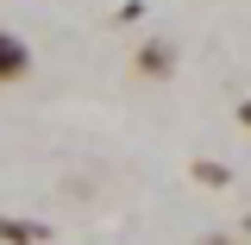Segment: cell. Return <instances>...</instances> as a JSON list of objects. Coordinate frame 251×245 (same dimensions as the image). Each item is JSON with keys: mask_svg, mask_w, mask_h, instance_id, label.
Here are the masks:
<instances>
[{"mask_svg": "<svg viewBox=\"0 0 251 245\" xmlns=\"http://www.w3.org/2000/svg\"><path fill=\"white\" fill-rule=\"evenodd\" d=\"M195 183H207V189H226V170H220V163H207V157H195Z\"/></svg>", "mask_w": 251, "mask_h": 245, "instance_id": "277c9868", "label": "cell"}, {"mask_svg": "<svg viewBox=\"0 0 251 245\" xmlns=\"http://www.w3.org/2000/svg\"><path fill=\"white\" fill-rule=\"evenodd\" d=\"M239 126H251V101H245V107H239Z\"/></svg>", "mask_w": 251, "mask_h": 245, "instance_id": "5b68a950", "label": "cell"}, {"mask_svg": "<svg viewBox=\"0 0 251 245\" xmlns=\"http://www.w3.org/2000/svg\"><path fill=\"white\" fill-rule=\"evenodd\" d=\"M0 245H44V226L19 214H0Z\"/></svg>", "mask_w": 251, "mask_h": 245, "instance_id": "3957f363", "label": "cell"}, {"mask_svg": "<svg viewBox=\"0 0 251 245\" xmlns=\"http://www.w3.org/2000/svg\"><path fill=\"white\" fill-rule=\"evenodd\" d=\"M25 76H31V44L19 31L0 26V88H13V82H25Z\"/></svg>", "mask_w": 251, "mask_h": 245, "instance_id": "6da1fadb", "label": "cell"}, {"mask_svg": "<svg viewBox=\"0 0 251 245\" xmlns=\"http://www.w3.org/2000/svg\"><path fill=\"white\" fill-rule=\"evenodd\" d=\"M132 63H138L145 82H170V76H176V44H170V38H145Z\"/></svg>", "mask_w": 251, "mask_h": 245, "instance_id": "7a4b0ae2", "label": "cell"}]
</instances>
